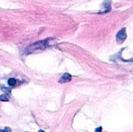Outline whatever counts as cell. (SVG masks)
<instances>
[{"instance_id": "1", "label": "cell", "mask_w": 133, "mask_h": 132, "mask_svg": "<svg viewBox=\"0 0 133 132\" xmlns=\"http://www.w3.org/2000/svg\"><path fill=\"white\" fill-rule=\"evenodd\" d=\"M47 47V40H41L34 43L26 48V53H32L37 50H44Z\"/></svg>"}, {"instance_id": "2", "label": "cell", "mask_w": 133, "mask_h": 132, "mask_svg": "<svg viewBox=\"0 0 133 132\" xmlns=\"http://www.w3.org/2000/svg\"><path fill=\"white\" fill-rule=\"evenodd\" d=\"M127 37V34H126V29L125 28H122V30H120L117 35H116V40L118 44H122Z\"/></svg>"}, {"instance_id": "3", "label": "cell", "mask_w": 133, "mask_h": 132, "mask_svg": "<svg viewBox=\"0 0 133 132\" xmlns=\"http://www.w3.org/2000/svg\"><path fill=\"white\" fill-rule=\"evenodd\" d=\"M71 80H72V75L69 73H65L58 82L60 83H65V82H69Z\"/></svg>"}, {"instance_id": "4", "label": "cell", "mask_w": 133, "mask_h": 132, "mask_svg": "<svg viewBox=\"0 0 133 132\" xmlns=\"http://www.w3.org/2000/svg\"><path fill=\"white\" fill-rule=\"evenodd\" d=\"M110 2H111V1L108 0V3H106V0H104V2L103 3V12H107L110 11V9H111Z\"/></svg>"}, {"instance_id": "5", "label": "cell", "mask_w": 133, "mask_h": 132, "mask_svg": "<svg viewBox=\"0 0 133 132\" xmlns=\"http://www.w3.org/2000/svg\"><path fill=\"white\" fill-rule=\"evenodd\" d=\"M9 100V96L7 93L2 94V96H0V100L2 102H8Z\"/></svg>"}, {"instance_id": "6", "label": "cell", "mask_w": 133, "mask_h": 132, "mask_svg": "<svg viewBox=\"0 0 133 132\" xmlns=\"http://www.w3.org/2000/svg\"><path fill=\"white\" fill-rule=\"evenodd\" d=\"M16 80L15 79H13V78H10V79H8V85H9V86H15V85H16Z\"/></svg>"}, {"instance_id": "7", "label": "cell", "mask_w": 133, "mask_h": 132, "mask_svg": "<svg viewBox=\"0 0 133 132\" xmlns=\"http://www.w3.org/2000/svg\"><path fill=\"white\" fill-rule=\"evenodd\" d=\"M0 132H12L11 131V129L8 127L5 128L4 130H0Z\"/></svg>"}, {"instance_id": "8", "label": "cell", "mask_w": 133, "mask_h": 132, "mask_svg": "<svg viewBox=\"0 0 133 132\" xmlns=\"http://www.w3.org/2000/svg\"><path fill=\"white\" fill-rule=\"evenodd\" d=\"M1 89H2V91L5 92L7 94H8V93H10V89H7V88L5 89V87H2V88H1Z\"/></svg>"}, {"instance_id": "9", "label": "cell", "mask_w": 133, "mask_h": 132, "mask_svg": "<svg viewBox=\"0 0 133 132\" xmlns=\"http://www.w3.org/2000/svg\"><path fill=\"white\" fill-rule=\"evenodd\" d=\"M102 131V127H99L97 128L96 130H95V132H101Z\"/></svg>"}, {"instance_id": "10", "label": "cell", "mask_w": 133, "mask_h": 132, "mask_svg": "<svg viewBox=\"0 0 133 132\" xmlns=\"http://www.w3.org/2000/svg\"><path fill=\"white\" fill-rule=\"evenodd\" d=\"M38 132H46V131H43V130H40Z\"/></svg>"}]
</instances>
